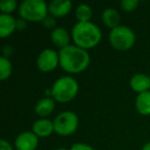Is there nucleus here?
Returning <instances> with one entry per match:
<instances>
[{
  "label": "nucleus",
  "instance_id": "f257e3e1",
  "mask_svg": "<svg viewBox=\"0 0 150 150\" xmlns=\"http://www.w3.org/2000/svg\"><path fill=\"white\" fill-rule=\"evenodd\" d=\"M60 66L68 73H80L88 67L91 62L90 54L86 50L75 44H70L59 52Z\"/></svg>",
  "mask_w": 150,
  "mask_h": 150
},
{
  "label": "nucleus",
  "instance_id": "f03ea898",
  "mask_svg": "<svg viewBox=\"0 0 150 150\" xmlns=\"http://www.w3.org/2000/svg\"><path fill=\"white\" fill-rule=\"evenodd\" d=\"M71 37L75 45L88 50L100 43L102 31L92 22H77L71 30Z\"/></svg>",
  "mask_w": 150,
  "mask_h": 150
},
{
  "label": "nucleus",
  "instance_id": "7ed1b4c3",
  "mask_svg": "<svg viewBox=\"0 0 150 150\" xmlns=\"http://www.w3.org/2000/svg\"><path fill=\"white\" fill-rule=\"evenodd\" d=\"M52 98L60 103H67L76 97L79 90L78 82L72 76H62L52 86Z\"/></svg>",
  "mask_w": 150,
  "mask_h": 150
},
{
  "label": "nucleus",
  "instance_id": "20e7f679",
  "mask_svg": "<svg viewBox=\"0 0 150 150\" xmlns=\"http://www.w3.org/2000/svg\"><path fill=\"white\" fill-rule=\"evenodd\" d=\"M19 15L30 22H42L48 16V4L44 0H25L19 5Z\"/></svg>",
  "mask_w": 150,
  "mask_h": 150
},
{
  "label": "nucleus",
  "instance_id": "39448f33",
  "mask_svg": "<svg viewBox=\"0 0 150 150\" xmlns=\"http://www.w3.org/2000/svg\"><path fill=\"white\" fill-rule=\"evenodd\" d=\"M109 41L113 48L119 52H125L133 47L136 42L135 32L127 26L119 25L109 33Z\"/></svg>",
  "mask_w": 150,
  "mask_h": 150
},
{
  "label": "nucleus",
  "instance_id": "423d86ee",
  "mask_svg": "<svg viewBox=\"0 0 150 150\" xmlns=\"http://www.w3.org/2000/svg\"><path fill=\"white\" fill-rule=\"evenodd\" d=\"M77 115L72 111L61 112L54 120V133L60 136H70L76 132L78 127Z\"/></svg>",
  "mask_w": 150,
  "mask_h": 150
},
{
  "label": "nucleus",
  "instance_id": "0eeeda50",
  "mask_svg": "<svg viewBox=\"0 0 150 150\" xmlns=\"http://www.w3.org/2000/svg\"><path fill=\"white\" fill-rule=\"evenodd\" d=\"M37 68L41 72H50L60 65L59 52L52 48L43 50L37 57Z\"/></svg>",
  "mask_w": 150,
  "mask_h": 150
},
{
  "label": "nucleus",
  "instance_id": "6e6552de",
  "mask_svg": "<svg viewBox=\"0 0 150 150\" xmlns=\"http://www.w3.org/2000/svg\"><path fill=\"white\" fill-rule=\"evenodd\" d=\"M38 146V137L33 132H23L15 140L17 150H35Z\"/></svg>",
  "mask_w": 150,
  "mask_h": 150
},
{
  "label": "nucleus",
  "instance_id": "1a4fd4ad",
  "mask_svg": "<svg viewBox=\"0 0 150 150\" xmlns=\"http://www.w3.org/2000/svg\"><path fill=\"white\" fill-rule=\"evenodd\" d=\"M72 2L70 0H52L48 3V13L54 18H63L70 13Z\"/></svg>",
  "mask_w": 150,
  "mask_h": 150
},
{
  "label": "nucleus",
  "instance_id": "9d476101",
  "mask_svg": "<svg viewBox=\"0 0 150 150\" xmlns=\"http://www.w3.org/2000/svg\"><path fill=\"white\" fill-rule=\"evenodd\" d=\"M32 132L35 134L37 137L45 138L50 136L54 132V121L47 118H40L33 123Z\"/></svg>",
  "mask_w": 150,
  "mask_h": 150
},
{
  "label": "nucleus",
  "instance_id": "9b49d317",
  "mask_svg": "<svg viewBox=\"0 0 150 150\" xmlns=\"http://www.w3.org/2000/svg\"><path fill=\"white\" fill-rule=\"evenodd\" d=\"M129 86L132 90L138 94L147 92L150 88V77L143 73H137L132 76L129 80Z\"/></svg>",
  "mask_w": 150,
  "mask_h": 150
},
{
  "label": "nucleus",
  "instance_id": "f8f14e48",
  "mask_svg": "<svg viewBox=\"0 0 150 150\" xmlns=\"http://www.w3.org/2000/svg\"><path fill=\"white\" fill-rule=\"evenodd\" d=\"M17 29V20L11 15H0V37L5 38L15 32Z\"/></svg>",
  "mask_w": 150,
  "mask_h": 150
},
{
  "label": "nucleus",
  "instance_id": "ddd939ff",
  "mask_svg": "<svg viewBox=\"0 0 150 150\" xmlns=\"http://www.w3.org/2000/svg\"><path fill=\"white\" fill-rule=\"evenodd\" d=\"M50 39H52V43L54 46L59 47L60 50L66 47V46L70 45V34L65 28L63 27H57L54 29L50 33Z\"/></svg>",
  "mask_w": 150,
  "mask_h": 150
},
{
  "label": "nucleus",
  "instance_id": "4468645a",
  "mask_svg": "<svg viewBox=\"0 0 150 150\" xmlns=\"http://www.w3.org/2000/svg\"><path fill=\"white\" fill-rule=\"evenodd\" d=\"M54 109V100L50 97H45L43 99H40L35 105V112L39 115L41 118H45Z\"/></svg>",
  "mask_w": 150,
  "mask_h": 150
},
{
  "label": "nucleus",
  "instance_id": "2eb2a0df",
  "mask_svg": "<svg viewBox=\"0 0 150 150\" xmlns=\"http://www.w3.org/2000/svg\"><path fill=\"white\" fill-rule=\"evenodd\" d=\"M102 21L106 27L110 28L111 30L118 27L120 23V16L116 9L109 7L106 8L102 13Z\"/></svg>",
  "mask_w": 150,
  "mask_h": 150
},
{
  "label": "nucleus",
  "instance_id": "dca6fc26",
  "mask_svg": "<svg viewBox=\"0 0 150 150\" xmlns=\"http://www.w3.org/2000/svg\"><path fill=\"white\" fill-rule=\"evenodd\" d=\"M135 105L141 115H150V91L138 94Z\"/></svg>",
  "mask_w": 150,
  "mask_h": 150
},
{
  "label": "nucleus",
  "instance_id": "f3484780",
  "mask_svg": "<svg viewBox=\"0 0 150 150\" xmlns=\"http://www.w3.org/2000/svg\"><path fill=\"white\" fill-rule=\"evenodd\" d=\"M75 16L78 22H91L93 16V11L90 5L79 4L75 9Z\"/></svg>",
  "mask_w": 150,
  "mask_h": 150
},
{
  "label": "nucleus",
  "instance_id": "a211bd4d",
  "mask_svg": "<svg viewBox=\"0 0 150 150\" xmlns=\"http://www.w3.org/2000/svg\"><path fill=\"white\" fill-rule=\"evenodd\" d=\"M13 72V65L8 58L0 57V79L5 80L9 77Z\"/></svg>",
  "mask_w": 150,
  "mask_h": 150
},
{
  "label": "nucleus",
  "instance_id": "6ab92c4d",
  "mask_svg": "<svg viewBox=\"0 0 150 150\" xmlns=\"http://www.w3.org/2000/svg\"><path fill=\"white\" fill-rule=\"evenodd\" d=\"M17 7H18L17 0H2L0 2V9H1L2 13L9 15L11 13L15 11Z\"/></svg>",
  "mask_w": 150,
  "mask_h": 150
},
{
  "label": "nucleus",
  "instance_id": "aec40b11",
  "mask_svg": "<svg viewBox=\"0 0 150 150\" xmlns=\"http://www.w3.org/2000/svg\"><path fill=\"white\" fill-rule=\"evenodd\" d=\"M139 5V1L138 0H121L120 7L125 11H133Z\"/></svg>",
  "mask_w": 150,
  "mask_h": 150
},
{
  "label": "nucleus",
  "instance_id": "412c9836",
  "mask_svg": "<svg viewBox=\"0 0 150 150\" xmlns=\"http://www.w3.org/2000/svg\"><path fill=\"white\" fill-rule=\"evenodd\" d=\"M42 24H43V26L45 28H47V29H56V25H57V21H56V18H54L52 16L48 15L47 17L45 18V19L42 21Z\"/></svg>",
  "mask_w": 150,
  "mask_h": 150
},
{
  "label": "nucleus",
  "instance_id": "4be33fe9",
  "mask_svg": "<svg viewBox=\"0 0 150 150\" xmlns=\"http://www.w3.org/2000/svg\"><path fill=\"white\" fill-rule=\"evenodd\" d=\"M70 150H95L91 145L86 143H75L71 146Z\"/></svg>",
  "mask_w": 150,
  "mask_h": 150
},
{
  "label": "nucleus",
  "instance_id": "5701e85b",
  "mask_svg": "<svg viewBox=\"0 0 150 150\" xmlns=\"http://www.w3.org/2000/svg\"><path fill=\"white\" fill-rule=\"evenodd\" d=\"M0 150H13V148L11 143H8L6 140L2 139L0 140Z\"/></svg>",
  "mask_w": 150,
  "mask_h": 150
},
{
  "label": "nucleus",
  "instance_id": "b1692460",
  "mask_svg": "<svg viewBox=\"0 0 150 150\" xmlns=\"http://www.w3.org/2000/svg\"><path fill=\"white\" fill-rule=\"evenodd\" d=\"M27 28V21L22 18L17 20V29L18 30H24Z\"/></svg>",
  "mask_w": 150,
  "mask_h": 150
},
{
  "label": "nucleus",
  "instance_id": "393cba45",
  "mask_svg": "<svg viewBox=\"0 0 150 150\" xmlns=\"http://www.w3.org/2000/svg\"><path fill=\"white\" fill-rule=\"evenodd\" d=\"M3 52H4V56L5 58H8L9 56H11V54H13V47L9 45H5L4 48H3Z\"/></svg>",
  "mask_w": 150,
  "mask_h": 150
},
{
  "label": "nucleus",
  "instance_id": "a878e982",
  "mask_svg": "<svg viewBox=\"0 0 150 150\" xmlns=\"http://www.w3.org/2000/svg\"><path fill=\"white\" fill-rule=\"evenodd\" d=\"M142 150H150V141H149V142H147V143H146L145 145L143 146Z\"/></svg>",
  "mask_w": 150,
  "mask_h": 150
},
{
  "label": "nucleus",
  "instance_id": "bb28decb",
  "mask_svg": "<svg viewBox=\"0 0 150 150\" xmlns=\"http://www.w3.org/2000/svg\"><path fill=\"white\" fill-rule=\"evenodd\" d=\"M54 150H67V149H66V148L61 147V148H57V149H54Z\"/></svg>",
  "mask_w": 150,
  "mask_h": 150
}]
</instances>
